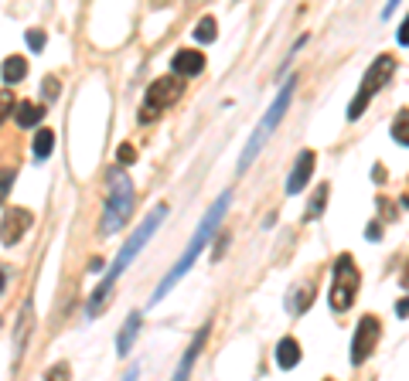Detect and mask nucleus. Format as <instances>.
Listing matches in <instances>:
<instances>
[{
  "label": "nucleus",
  "mask_w": 409,
  "mask_h": 381,
  "mask_svg": "<svg viewBox=\"0 0 409 381\" xmlns=\"http://www.w3.org/2000/svg\"><path fill=\"white\" fill-rule=\"evenodd\" d=\"M164 218H167V204H157V208L150 212V218H147V221H143L140 229H137L133 235H130V242L123 245V252L116 256V262H113L110 269H106V276H103V283H99V286H95V293L89 296V306H86V313H89V317H95V313H103V306H106V296L113 293V286H116V279L123 276V269L130 266V262H133L137 256H140V249H143L147 242H150V235H154V231L160 229V221H164Z\"/></svg>",
  "instance_id": "obj_1"
},
{
  "label": "nucleus",
  "mask_w": 409,
  "mask_h": 381,
  "mask_svg": "<svg viewBox=\"0 0 409 381\" xmlns=\"http://www.w3.org/2000/svg\"><path fill=\"white\" fill-rule=\"evenodd\" d=\"M229 201H232V191H225V194H222V198L215 201L212 208H208V214L202 218V225H198V231L191 235L188 249H185V256H181V259H177V262L171 266V273L164 276V283H160L157 290H154V296H150V303H157V300H164V296L171 293L174 283H177V279H181V276H185V273L191 269V266H195V259L202 256V249H204L208 242H212V235L219 231L222 218H225V208H229Z\"/></svg>",
  "instance_id": "obj_2"
},
{
  "label": "nucleus",
  "mask_w": 409,
  "mask_h": 381,
  "mask_svg": "<svg viewBox=\"0 0 409 381\" xmlns=\"http://www.w3.org/2000/svg\"><path fill=\"white\" fill-rule=\"evenodd\" d=\"M133 212V184L123 167L110 170V191H106V208H103V235H113L123 229L126 218Z\"/></svg>",
  "instance_id": "obj_3"
},
{
  "label": "nucleus",
  "mask_w": 409,
  "mask_h": 381,
  "mask_svg": "<svg viewBox=\"0 0 409 381\" xmlns=\"http://www.w3.org/2000/svg\"><path fill=\"white\" fill-rule=\"evenodd\" d=\"M294 85H297V78L290 75L286 78V85L280 89V95H276V103L266 109V116H263V122L256 126V133H252V140H249V147L242 150V157H239V170H246L252 164V157L259 153V147L266 143V137L276 130V122L284 120V113H286V106H290V99H294Z\"/></svg>",
  "instance_id": "obj_4"
},
{
  "label": "nucleus",
  "mask_w": 409,
  "mask_h": 381,
  "mask_svg": "<svg viewBox=\"0 0 409 381\" xmlns=\"http://www.w3.org/2000/svg\"><path fill=\"white\" fill-rule=\"evenodd\" d=\"M393 72H395V58L393 55H378L376 61H372V68L365 72V78H362V89L355 92V99L348 103V120H358L365 113V106L376 99V92L393 78Z\"/></svg>",
  "instance_id": "obj_5"
},
{
  "label": "nucleus",
  "mask_w": 409,
  "mask_h": 381,
  "mask_svg": "<svg viewBox=\"0 0 409 381\" xmlns=\"http://www.w3.org/2000/svg\"><path fill=\"white\" fill-rule=\"evenodd\" d=\"M358 266L351 256H338L334 259V283H331V310L334 313H345L348 306L355 303V293H358Z\"/></svg>",
  "instance_id": "obj_6"
},
{
  "label": "nucleus",
  "mask_w": 409,
  "mask_h": 381,
  "mask_svg": "<svg viewBox=\"0 0 409 381\" xmlns=\"http://www.w3.org/2000/svg\"><path fill=\"white\" fill-rule=\"evenodd\" d=\"M181 92H185V85H181V78L177 75H164L157 78V82H150V89H147V95H143V109H140V120H154V116H160L167 106H174L177 99H181Z\"/></svg>",
  "instance_id": "obj_7"
},
{
  "label": "nucleus",
  "mask_w": 409,
  "mask_h": 381,
  "mask_svg": "<svg viewBox=\"0 0 409 381\" xmlns=\"http://www.w3.org/2000/svg\"><path fill=\"white\" fill-rule=\"evenodd\" d=\"M378 330H382L378 317H362V320H358V330H355V340H351V365H355V367L365 365V361H368V354L376 351Z\"/></svg>",
  "instance_id": "obj_8"
},
{
  "label": "nucleus",
  "mask_w": 409,
  "mask_h": 381,
  "mask_svg": "<svg viewBox=\"0 0 409 381\" xmlns=\"http://www.w3.org/2000/svg\"><path fill=\"white\" fill-rule=\"evenodd\" d=\"M31 229V212L28 208H11V212L4 214V221H0V242L7 245H17L24 239V231Z\"/></svg>",
  "instance_id": "obj_9"
},
{
  "label": "nucleus",
  "mask_w": 409,
  "mask_h": 381,
  "mask_svg": "<svg viewBox=\"0 0 409 381\" xmlns=\"http://www.w3.org/2000/svg\"><path fill=\"white\" fill-rule=\"evenodd\" d=\"M314 164L317 157L314 150H300L297 160H294V170H290V177H286V194H300L307 181H311V174H314Z\"/></svg>",
  "instance_id": "obj_10"
},
{
  "label": "nucleus",
  "mask_w": 409,
  "mask_h": 381,
  "mask_svg": "<svg viewBox=\"0 0 409 381\" xmlns=\"http://www.w3.org/2000/svg\"><path fill=\"white\" fill-rule=\"evenodd\" d=\"M171 72H174L177 78L202 75V72H204V55H202V51H191V48L177 51V55L171 58Z\"/></svg>",
  "instance_id": "obj_11"
},
{
  "label": "nucleus",
  "mask_w": 409,
  "mask_h": 381,
  "mask_svg": "<svg viewBox=\"0 0 409 381\" xmlns=\"http://www.w3.org/2000/svg\"><path fill=\"white\" fill-rule=\"evenodd\" d=\"M204 340H208V323H204L202 330L195 334V340L188 344V351L181 354V365H177V371L171 375V381H188L191 378V367H195V361H198V354H202Z\"/></svg>",
  "instance_id": "obj_12"
},
{
  "label": "nucleus",
  "mask_w": 409,
  "mask_h": 381,
  "mask_svg": "<svg viewBox=\"0 0 409 381\" xmlns=\"http://www.w3.org/2000/svg\"><path fill=\"white\" fill-rule=\"evenodd\" d=\"M314 296H317V283H314V279H304V283H297V286H294V293L286 296L290 313H304L307 306L314 303Z\"/></svg>",
  "instance_id": "obj_13"
},
{
  "label": "nucleus",
  "mask_w": 409,
  "mask_h": 381,
  "mask_svg": "<svg viewBox=\"0 0 409 381\" xmlns=\"http://www.w3.org/2000/svg\"><path fill=\"white\" fill-rule=\"evenodd\" d=\"M140 313L133 310L130 317H126V327L120 330V337H116V354L123 357V354H130V348H133V340H137V334H140Z\"/></svg>",
  "instance_id": "obj_14"
},
{
  "label": "nucleus",
  "mask_w": 409,
  "mask_h": 381,
  "mask_svg": "<svg viewBox=\"0 0 409 381\" xmlns=\"http://www.w3.org/2000/svg\"><path fill=\"white\" fill-rule=\"evenodd\" d=\"M300 361V344L294 337H284L280 344H276V365L280 367H297Z\"/></svg>",
  "instance_id": "obj_15"
},
{
  "label": "nucleus",
  "mask_w": 409,
  "mask_h": 381,
  "mask_svg": "<svg viewBox=\"0 0 409 381\" xmlns=\"http://www.w3.org/2000/svg\"><path fill=\"white\" fill-rule=\"evenodd\" d=\"M0 75H4V82H7V85H17L21 78L28 75V61L21 58V55H11V58L4 61V68H0Z\"/></svg>",
  "instance_id": "obj_16"
},
{
  "label": "nucleus",
  "mask_w": 409,
  "mask_h": 381,
  "mask_svg": "<svg viewBox=\"0 0 409 381\" xmlns=\"http://www.w3.org/2000/svg\"><path fill=\"white\" fill-rule=\"evenodd\" d=\"M31 317H34L31 303H24V310H21V323H17V340H14V354H21V351H24V344H28V334H31Z\"/></svg>",
  "instance_id": "obj_17"
},
{
  "label": "nucleus",
  "mask_w": 409,
  "mask_h": 381,
  "mask_svg": "<svg viewBox=\"0 0 409 381\" xmlns=\"http://www.w3.org/2000/svg\"><path fill=\"white\" fill-rule=\"evenodd\" d=\"M17 122L21 126H38V122L45 120V109L41 106H34V103H17Z\"/></svg>",
  "instance_id": "obj_18"
},
{
  "label": "nucleus",
  "mask_w": 409,
  "mask_h": 381,
  "mask_svg": "<svg viewBox=\"0 0 409 381\" xmlns=\"http://www.w3.org/2000/svg\"><path fill=\"white\" fill-rule=\"evenodd\" d=\"M393 137L403 143V147H409V109H399L395 113V122H393Z\"/></svg>",
  "instance_id": "obj_19"
},
{
  "label": "nucleus",
  "mask_w": 409,
  "mask_h": 381,
  "mask_svg": "<svg viewBox=\"0 0 409 381\" xmlns=\"http://www.w3.org/2000/svg\"><path fill=\"white\" fill-rule=\"evenodd\" d=\"M324 204H328V184H321V187H317L314 201H311V204H307V214H304V221H314L317 214L324 212Z\"/></svg>",
  "instance_id": "obj_20"
},
{
  "label": "nucleus",
  "mask_w": 409,
  "mask_h": 381,
  "mask_svg": "<svg viewBox=\"0 0 409 381\" xmlns=\"http://www.w3.org/2000/svg\"><path fill=\"white\" fill-rule=\"evenodd\" d=\"M51 147H55V137H51L48 130H41V133L34 137V157H38V160H48V157H51Z\"/></svg>",
  "instance_id": "obj_21"
},
{
  "label": "nucleus",
  "mask_w": 409,
  "mask_h": 381,
  "mask_svg": "<svg viewBox=\"0 0 409 381\" xmlns=\"http://www.w3.org/2000/svg\"><path fill=\"white\" fill-rule=\"evenodd\" d=\"M195 38H198L202 45L215 41V21H212V17H202V21L195 24Z\"/></svg>",
  "instance_id": "obj_22"
},
{
  "label": "nucleus",
  "mask_w": 409,
  "mask_h": 381,
  "mask_svg": "<svg viewBox=\"0 0 409 381\" xmlns=\"http://www.w3.org/2000/svg\"><path fill=\"white\" fill-rule=\"evenodd\" d=\"M11 184H14V167H4L0 170V204L11 194Z\"/></svg>",
  "instance_id": "obj_23"
},
{
  "label": "nucleus",
  "mask_w": 409,
  "mask_h": 381,
  "mask_svg": "<svg viewBox=\"0 0 409 381\" xmlns=\"http://www.w3.org/2000/svg\"><path fill=\"white\" fill-rule=\"evenodd\" d=\"M11 113H14V92L4 89V92H0V122L7 120Z\"/></svg>",
  "instance_id": "obj_24"
},
{
  "label": "nucleus",
  "mask_w": 409,
  "mask_h": 381,
  "mask_svg": "<svg viewBox=\"0 0 409 381\" xmlns=\"http://www.w3.org/2000/svg\"><path fill=\"white\" fill-rule=\"evenodd\" d=\"M68 378H72V367L65 365V361L55 367H48V375H45V381H68Z\"/></svg>",
  "instance_id": "obj_25"
},
{
  "label": "nucleus",
  "mask_w": 409,
  "mask_h": 381,
  "mask_svg": "<svg viewBox=\"0 0 409 381\" xmlns=\"http://www.w3.org/2000/svg\"><path fill=\"white\" fill-rule=\"evenodd\" d=\"M28 45H31L34 51H41V48H45V34H38V31H28Z\"/></svg>",
  "instance_id": "obj_26"
},
{
  "label": "nucleus",
  "mask_w": 409,
  "mask_h": 381,
  "mask_svg": "<svg viewBox=\"0 0 409 381\" xmlns=\"http://www.w3.org/2000/svg\"><path fill=\"white\" fill-rule=\"evenodd\" d=\"M133 157H137V150H133V147H120V150H116V160H120V164H130Z\"/></svg>",
  "instance_id": "obj_27"
},
{
  "label": "nucleus",
  "mask_w": 409,
  "mask_h": 381,
  "mask_svg": "<svg viewBox=\"0 0 409 381\" xmlns=\"http://www.w3.org/2000/svg\"><path fill=\"white\" fill-rule=\"evenodd\" d=\"M399 41H403V45H409V17L399 24Z\"/></svg>",
  "instance_id": "obj_28"
},
{
  "label": "nucleus",
  "mask_w": 409,
  "mask_h": 381,
  "mask_svg": "<svg viewBox=\"0 0 409 381\" xmlns=\"http://www.w3.org/2000/svg\"><path fill=\"white\" fill-rule=\"evenodd\" d=\"M395 313H399V317H409V296H406V300H399V303H395Z\"/></svg>",
  "instance_id": "obj_29"
},
{
  "label": "nucleus",
  "mask_w": 409,
  "mask_h": 381,
  "mask_svg": "<svg viewBox=\"0 0 409 381\" xmlns=\"http://www.w3.org/2000/svg\"><path fill=\"white\" fill-rule=\"evenodd\" d=\"M365 235H368V239H382V229H378V225H368V229H365Z\"/></svg>",
  "instance_id": "obj_30"
},
{
  "label": "nucleus",
  "mask_w": 409,
  "mask_h": 381,
  "mask_svg": "<svg viewBox=\"0 0 409 381\" xmlns=\"http://www.w3.org/2000/svg\"><path fill=\"white\" fill-rule=\"evenodd\" d=\"M45 85H48V95H58V82H55V78H48Z\"/></svg>",
  "instance_id": "obj_31"
},
{
  "label": "nucleus",
  "mask_w": 409,
  "mask_h": 381,
  "mask_svg": "<svg viewBox=\"0 0 409 381\" xmlns=\"http://www.w3.org/2000/svg\"><path fill=\"white\" fill-rule=\"evenodd\" d=\"M137 375H140V371H137V367H130V371H126V378H123V381H137Z\"/></svg>",
  "instance_id": "obj_32"
},
{
  "label": "nucleus",
  "mask_w": 409,
  "mask_h": 381,
  "mask_svg": "<svg viewBox=\"0 0 409 381\" xmlns=\"http://www.w3.org/2000/svg\"><path fill=\"white\" fill-rule=\"evenodd\" d=\"M403 286L409 290V262H406V269H403Z\"/></svg>",
  "instance_id": "obj_33"
},
{
  "label": "nucleus",
  "mask_w": 409,
  "mask_h": 381,
  "mask_svg": "<svg viewBox=\"0 0 409 381\" xmlns=\"http://www.w3.org/2000/svg\"><path fill=\"white\" fill-rule=\"evenodd\" d=\"M4 286H7V273L0 269V293H4Z\"/></svg>",
  "instance_id": "obj_34"
},
{
  "label": "nucleus",
  "mask_w": 409,
  "mask_h": 381,
  "mask_svg": "<svg viewBox=\"0 0 409 381\" xmlns=\"http://www.w3.org/2000/svg\"><path fill=\"white\" fill-rule=\"evenodd\" d=\"M406 204H409V194H406Z\"/></svg>",
  "instance_id": "obj_35"
},
{
  "label": "nucleus",
  "mask_w": 409,
  "mask_h": 381,
  "mask_svg": "<svg viewBox=\"0 0 409 381\" xmlns=\"http://www.w3.org/2000/svg\"><path fill=\"white\" fill-rule=\"evenodd\" d=\"M328 381H331V378H328Z\"/></svg>",
  "instance_id": "obj_36"
}]
</instances>
